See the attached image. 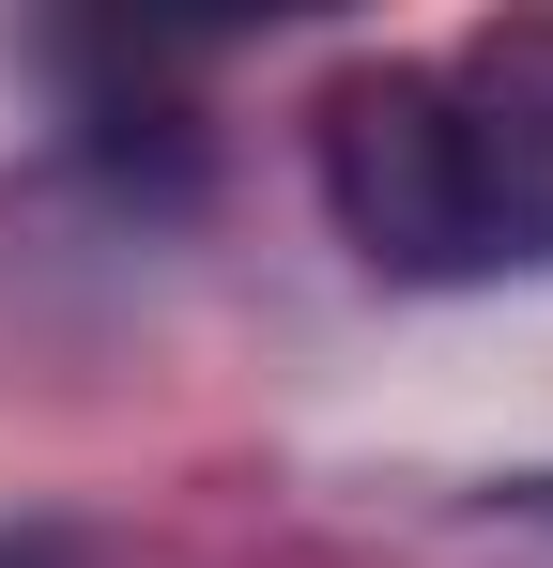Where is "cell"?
Instances as JSON below:
<instances>
[{
	"mask_svg": "<svg viewBox=\"0 0 553 568\" xmlns=\"http://www.w3.org/2000/svg\"><path fill=\"white\" fill-rule=\"evenodd\" d=\"M308 154L369 277H553V16H492L446 62H354Z\"/></svg>",
	"mask_w": 553,
	"mask_h": 568,
	"instance_id": "6da1fadb",
	"label": "cell"
},
{
	"mask_svg": "<svg viewBox=\"0 0 553 568\" xmlns=\"http://www.w3.org/2000/svg\"><path fill=\"white\" fill-rule=\"evenodd\" d=\"M0 568H92V554L62 538V523H0Z\"/></svg>",
	"mask_w": 553,
	"mask_h": 568,
	"instance_id": "7a4b0ae2",
	"label": "cell"
}]
</instances>
